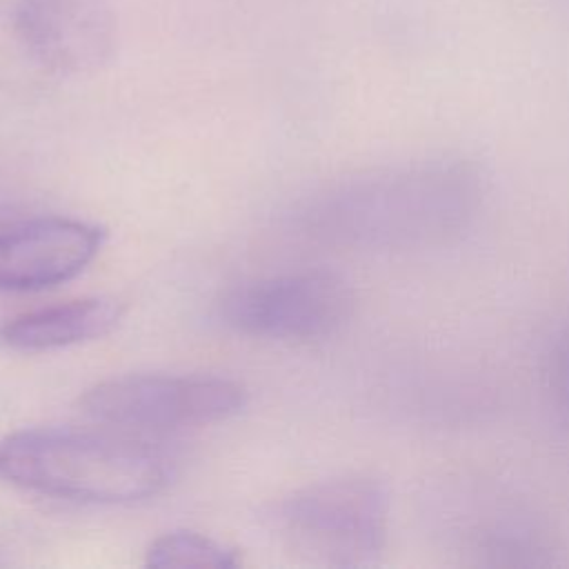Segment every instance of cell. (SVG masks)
<instances>
[{"label": "cell", "instance_id": "obj_1", "mask_svg": "<svg viewBox=\"0 0 569 569\" xmlns=\"http://www.w3.org/2000/svg\"><path fill=\"white\" fill-rule=\"evenodd\" d=\"M487 176L467 156L438 153L367 173L333 196L331 231L353 244L425 251L460 238L480 216Z\"/></svg>", "mask_w": 569, "mask_h": 569}, {"label": "cell", "instance_id": "obj_2", "mask_svg": "<svg viewBox=\"0 0 569 569\" xmlns=\"http://www.w3.org/2000/svg\"><path fill=\"white\" fill-rule=\"evenodd\" d=\"M0 478L60 500L129 505L160 493L171 465L164 453L124 433L33 427L0 438Z\"/></svg>", "mask_w": 569, "mask_h": 569}, {"label": "cell", "instance_id": "obj_3", "mask_svg": "<svg viewBox=\"0 0 569 569\" xmlns=\"http://www.w3.org/2000/svg\"><path fill=\"white\" fill-rule=\"evenodd\" d=\"M422 516L429 531L473 562L536 567L553 562L542 518L513 491L482 478H449L431 489Z\"/></svg>", "mask_w": 569, "mask_h": 569}, {"label": "cell", "instance_id": "obj_4", "mask_svg": "<svg viewBox=\"0 0 569 569\" xmlns=\"http://www.w3.org/2000/svg\"><path fill=\"white\" fill-rule=\"evenodd\" d=\"M276 527L296 551L320 562L365 565L385 549L389 493L369 476L322 480L284 498Z\"/></svg>", "mask_w": 569, "mask_h": 569}, {"label": "cell", "instance_id": "obj_5", "mask_svg": "<svg viewBox=\"0 0 569 569\" xmlns=\"http://www.w3.org/2000/svg\"><path fill=\"white\" fill-rule=\"evenodd\" d=\"M351 284L327 269H307L236 284L220 302L222 320L247 336L320 340L340 331L353 313Z\"/></svg>", "mask_w": 569, "mask_h": 569}, {"label": "cell", "instance_id": "obj_6", "mask_svg": "<svg viewBox=\"0 0 569 569\" xmlns=\"http://www.w3.org/2000/svg\"><path fill=\"white\" fill-rule=\"evenodd\" d=\"M249 391L218 376L133 373L84 389L80 409L129 429H182L227 420L244 409Z\"/></svg>", "mask_w": 569, "mask_h": 569}, {"label": "cell", "instance_id": "obj_7", "mask_svg": "<svg viewBox=\"0 0 569 569\" xmlns=\"http://www.w3.org/2000/svg\"><path fill=\"white\" fill-rule=\"evenodd\" d=\"M13 27L29 56L62 76L104 67L118 42L109 0H18Z\"/></svg>", "mask_w": 569, "mask_h": 569}, {"label": "cell", "instance_id": "obj_8", "mask_svg": "<svg viewBox=\"0 0 569 569\" xmlns=\"http://www.w3.org/2000/svg\"><path fill=\"white\" fill-rule=\"evenodd\" d=\"M107 231L93 222L42 216L0 229V291H40L76 278Z\"/></svg>", "mask_w": 569, "mask_h": 569}, {"label": "cell", "instance_id": "obj_9", "mask_svg": "<svg viewBox=\"0 0 569 569\" xmlns=\"http://www.w3.org/2000/svg\"><path fill=\"white\" fill-rule=\"evenodd\" d=\"M122 318L116 298L91 296L18 313L0 325V345L11 351H51L107 336Z\"/></svg>", "mask_w": 569, "mask_h": 569}, {"label": "cell", "instance_id": "obj_10", "mask_svg": "<svg viewBox=\"0 0 569 569\" xmlns=\"http://www.w3.org/2000/svg\"><path fill=\"white\" fill-rule=\"evenodd\" d=\"M144 562L156 569H233L240 565L236 549L198 531H169L158 536Z\"/></svg>", "mask_w": 569, "mask_h": 569}, {"label": "cell", "instance_id": "obj_11", "mask_svg": "<svg viewBox=\"0 0 569 569\" xmlns=\"http://www.w3.org/2000/svg\"><path fill=\"white\" fill-rule=\"evenodd\" d=\"M553 387L562 409L569 416V331L560 340L553 358Z\"/></svg>", "mask_w": 569, "mask_h": 569}]
</instances>
